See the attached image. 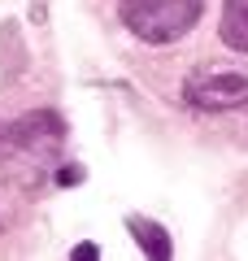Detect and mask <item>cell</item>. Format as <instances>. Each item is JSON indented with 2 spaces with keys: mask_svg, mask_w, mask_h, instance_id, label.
Listing matches in <instances>:
<instances>
[{
  "mask_svg": "<svg viewBox=\"0 0 248 261\" xmlns=\"http://www.w3.org/2000/svg\"><path fill=\"white\" fill-rule=\"evenodd\" d=\"M5 135H9V130H5V126H0V140H5Z\"/></svg>",
  "mask_w": 248,
  "mask_h": 261,
  "instance_id": "cell-8",
  "label": "cell"
},
{
  "mask_svg": "<svg viewBox=\"0 0 248 261\" xmlns=\"http://www.w3.org/2000/svg\"><path fill=\"white\" fill-rule=\"evenodd\" d=\"M70 257H74V261H96V257H101V248H96V244H74Z\"/></svg>",
  "mask_w": 248,
  "mask_h": 261,
  "instance_id": "cell-6",
  "label": "cell"
},
{
  "mask_svg": "<svg viewBox=\"0 0 248 261\" xmlns=\"http://www.w3.org/2000/svg\"><path fill=\"white\" fill-rule=\"evenodd\" d=\"M9 140L22 144V148H31V152L61 148L65 144V122L57 113H48V109H35V113H27V118H18L9 126Z\"/></svg>",
  "mask_w": 248,
  "mask_h": 261,
  "instance_id": "cell-3",
  "label": "cell"
},
{
  "mask_svg": "<svg viewBox=\"0 0 248 261\" xmlns=\"http://www.w3.org/2000/svg\"><path fill=\"white\" fill-rule=\"evenodd\" d=\"M183 100L196 109H239L248 105V70H201L183 83Z\"/></svg>",
  "mask_w": 248,
  "mask_h": 261,
  "instance_id": "cell-2",
  "label": "cell"
},
{
  "mask_svg": "<svg viewBox=\"0 0 248 261\" xmlns=\"http://www.w3.org/2000/svg\"><path fill=\"white\" fill-rule=\"evenodd\" d=\"M127 231L135 235V244L148 252V257H157V261H170V235H165V226L161 222H148V218H139V214H131L127 218Z\"/></svg>",
  "mask_w": 248,
  "mask_h": 261,
  "instance_id": "cell-5",
  "label": "cell"
},
{
  "mask_svg": "<svg viewBox=\"0 0 248 261\" xmlns=\"http://www.w3.org/2000/svg\"><path fill=\"white\" fill-rule=\"evenodd\" d=\"M222 44L248 57V0H222Z\"/></svg>",
  "mask_w": 248,
  "mask_h": 261,
  "instance_id": "cell-4",
  "label": "cell"
},
{
  "mask_svg": "<svg viewBox=\"0 0 248 261\" xmlns=\"http://www.w3.org/2000/svg\"><path fill=\"white\" fill-rule=\"evenodd\" d=\"M122 27L144 44H175L201 22L205 0H118Z\"/></svg>",
  "mask_w": 248,
  "mask_h": 261,
  "instance_id": "cell-1",
  "label": "cell"
},
{
  "mask_svg": "<svg viewBox=\"0 0 248 261\" xmlns=\"http://www.w3.org/2000/svg\"><path fill=\"white\" fill-rule=\"evenodd\" d=\"M57 178H61V183L70 187V183H79V178H83V170H61V174H57Z\"/></svg>",
  "mask_w": 248,
  "mask_h": 261,
  "instance_id": "cell-7",
  "label": "cell"
}]
</instances>
